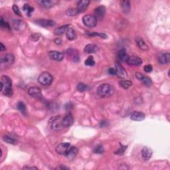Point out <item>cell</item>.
<instances>
[{"label": "cell", "instance_id": "cell-1", "mask_svg": "<svg viewBox=\"0 0 170 170\" xmlns=\"http://www.w3.org/2000/svg\"><path fill=\"white\" fill-rule=\"evenodd\" d=\"M1 90L3 95L10 97L13 95L12 82L7 76H3L1 78Z\"/></svg>", "mask_w": 170, "mask_h": 170}, {"label": "cell", "instance_id": "cell-2", "mask_svg": "<svg viewBox=\"0 0 170 170\" xmlns=\"http://www.w3.org/2000/svg\"><path fill=\"white\" fill-rule=\"evenodd\" d=\"M114 92V87L109 84H103L100 85L97 88V94L101 97H110L112 95H113Z\"/></svg>", "mask_w": 170, "mask_h": 170}, {"label": "cell", "instance_id": "cell-3", "mask_svg": "<svg viewBox=\"0 0 170 170\" xmlns=\"http://www.w3.org/2000/svg\"><path fill=\"white\" fill-rule=\"evenodd\" d=\"M62 119L61 116H57L51 118L49 121L50 127L51 130L55 131H59L63 129L64 126L62 122Z\"/></svg>", "mask_w": 170, "mask_h": 170}, {"label": "cell", "instance_id": "cell-4", "mask_svg": "<svg viewBox=\"0 0 170 170\" xmlns=\"http://www.w3.org/2000/svg\"><path fill=\"white\" fill-rule=\"evenodd\" d=\"M53 81V76L48 72H43L38 77V82L43 86H49Z\"/></svg>", "mask_w": 170, "mask_h": 170}, {"label": "cell", "instance_id": "cell-5", "mask_svg": "<svg viewBox=\"0 0 170 170\" xmlns=\"http://www.w3.org/2000/svg\"><path fill=\"white\" fill-rule=\"evenodd\" d=\"M82 22L86 27L88 28H93L96 26L97 19L92 15H86L82 18Z\"/></svg>", "mask_w": 170, "mask_h": 170}, {"label": "cell", "instance_id": "cell-6", "mask_svg": "<svg viewBox=\"0 0 170 170\" xmlns=\"http://www.w3.org/2000/svg\"><path fill=\"white\" fill-rule=\"evenodd\" d=\"M14 61L15 57L12 54L8 53V54L5 55L1 59V67H9L14 63Z\"/></svg>", "mask_w": 170, "mask_h": 170}, {"label": "cell", "instance_id": "cell-7", "mask_svg": "<svg viewBox=\"0 0 170 170\" xmlns=\"http://www.w3.org/2000/svg\"><path fill=\"white\" fill-rule=\"evenodd\" d=\"M67 55L69 59L74 63H77L80 61V55L77 50L72 48L69 49L67 51Z\"/></svg>", "mask_w": 170, "mask_h": 170}, {"label": "cell", "instance_id": "cell-8", "mask_svg": "<svg viewBox=\"0 0 170 170\" xmlns=\"http://www.w3.org/2000/svg\"><path fill=\"white\" fill-rule=\"evenodd\" d=\"M71 144L68 142H63V143H61L57 146L56 152L58 154L60 155H65L66 153L67 152V151L69 150V148H71Z\"/></svg>", "mask_w": 170, "mask_h": 170}, {"label": "cell", "instance_id": "cell-9", "mask_svg": "<svg viewBox=\"0 0 170 170\" xmlns=\"http://www.w3.org/2000/svg\"><path fill=\"white\" fill-rule=\"evenodd\" d=\"M28 93L31 96L35 98L40 99L42 98L41 90L39 88V87H36V86L31 87V88H29Z\"/></svg>", "mask_w": 170, "mask_h": 170}, {"label": "cell", "instance_id": "cell-10", "mask_svg": "<svg viewBox=\"0 0 170 170\" xmlns=\"http://www.w3.org/2000/svg\"><path fill=\"white\" fill-rule=\"evenodd\" d=\"M116 75L118 76L120 78H126L127 77V73L124 68L120 65V63H117L116 64Z\"/></svg>", "mask_w": 170, "mask_h": 170}, {"label": "cell", "instance_id": "cell-11", "mask_svg": "<svg viewBox=\"0 0 170 170\" xmlns=\"http://www.w3.org/2000/svg\"><path fill=\"white\" fill-rule=\"evenodd\" d=\"M49 57L51 60L61 61L64 58V54L63 53L57 51H52L49 53Z\"/></svg>", "mask_w": 170, "mask_h": 170}, {"label": "cell", "instance_id": "cell-12", "mask_svg": "<svg viewBox=\"0 0 170 170\" xmlns=\"http://www.w3.org/2000/svg\"><path fill=\"white\" fill-rule=\"evenodd\" d=\"M158 59L161 65H167L170 61V55L169 53H161L158 55Z\"/></svg>", "mask_w": 170, "mask_h": 170}, {"label": "cell", "instance_id": "cell-13", "mask_svg": "<svg viewBox=\"0 0 170 170\" xmlns=\"http://www.w3.org/2000/svg\"><path fill=\"white\" fill-rule=\"evenodd\" d=\"M126 63L128 65L130 66H140L142 65V60L140 57L136 56H130L128 57Z\"/></svg>", "mask_w": 170, "mask_h": 170}, {"label": "cell", "instance_id": "cell-14", "mask_svg": "<svg viewBox=\"0 0 170 170\" xmlns=\"http://www.w3.org/2000/svg\"><path fill=\"white\" fill-rule=\"evenodd\" d=\"M35 23L42 27H51L56 25L54 21L49 20H39L36 21Z\"/></svg>", "mask_w": 170, "mask_h": 170}, {"label": "cell", "instance_id": "cell-15", "mask_svg": "<svg viewBox=\"0 0 170 170\" xmlns=\"http://www.w3.org/2000/svg\"><path fill=\"white\" fill-rule=\"evenodd\" d=\"M63 124L65 128L70 127L73 124L74 118L73 115L71 113L67 114L64 118L62 119Z\"/></svg>", "mask_w": 170, "mask_h": 170}, {"label": "cell", "instance_id": "cell-16", "mask_svg": "<svg viewBox=\"0 0 170 170\" xmlns=\"http://www.w3.org/2000/svg\"><path fill=\"white\" fill-rule=\"evenodd\" d=\"M95 17L99 20H102L104 18L106 13V8L105 6H99L94 9Z\"/></svg>", "mask_w": 170, "mask_h": 170}, {"label": "cell", "instance_id": "cell-17", "mask_svg": "<svg viewBox=\"0 0 170 170\" xmlns=\"http://www.w3.org/2000/svg\"><path fill=\"white\" fill-rule=\"evenodd\" d=\"M78 150L77 148L75 147V146H71V147L69 148V150L67 151V152L66 153L65 156L68 159L71 160V159H73L76 156V155L78 154Z\"/></svg>", "mask_w": 170, "mask_h": 170}, {"label": "cell", "instance_id": "cell-18", "mask_svg": "<svg viewBox=\"0 0 170 170\" xmlns=\"http://www.w3.org/2000/svg\"><path fill=\"white\" fill-rule=\"evenodd\" d=\"M99 48L96 45L94 44H88L85 46L84 49V52L87 54H92V53H96L98 51Z\"/></svg>", "mask_w": 170, "mask_h": 170}, {"label": "cell", "instance_id": "cell-19", "mask_svg": "<svg viewBox=\"0 0 170 170\" xmlns=\"http://www.w3.org/2000/svg\"><path fill=\"white\" fill-rule=\"evenodd\" d=\"M142 158H143L144 160H148L151 158V157L152 156V150H151L150 148H149L148 147H144L142 148Z\"/></svg>", "mask_w": 170, "mask_h": 170}, {"label": "cell", "instance_id": "cell-20", "mask_svg": "<svg viewBox=\"0 0 170 170\" xmlns=\"http://www.w3.org/2000/svg\"><path fill=\"white\" fill-rule=\"evenodd\" d=\"M145 118V114L143 112L134 111L131 114L130 119L134 121H142Z\"/></svg>", "mask_w": 170, "mask_h": 170}, {"label": "cell", "instance_id": "cell-21", "mask_svg": "<svg viewBox=\"0 0 170 170\" xmlns=\"http://www.w3.org/2000/svg\"><path fill=\"white\" fill-rule=\"evenodd\" d=\"M13 27L17 30L22 31L25 29L26 27V24L23 22V21L21 20H14L12 23Z\"/></svg>", "mask_w": 170, "mask_h": 170}, {"label": "cell", "instance_id": "cell-22", "mask_svg": "<svg viewBox=\"0 0 170 170\" xmlns=\"http://www.w3.org/2000/svg\"><path fill=\"white\" fill-rule=\"evenodd\" d=\"M90 3V1H87V0H83V1H80L78 3L77 8L78 12H83L86 9V8L88 7V6Z\"/></svg>", "mask_w": 170, "mask_h": 170}, {"label": "cell", "instance_id": "cell-23", "mask_svg": "<svg viewBox=\"0 0 170 170\" xmlns=\"http://www.w3.org/2000/svg\"><path fill=\"white\" fill-rule=\"evenodd\" d=\"M66 35H67V39L70 41H73V40L76 39V34L75 31L73 28L69 27L66 31Z\"/></svg>", "mask_w": 170, "mask_h": 170}, {"label": "cell", "instance_id": "cell-24", "mask_svg": "<svg viewBox=\"0 0 170 170\" xmlns=\"http://www.w3.org/2000/svg\"><path fill=\"white\" fill-rule=\"evenodd\" d=\"M69 25H62V26L58 27L55 30V35L59 36L63 35L64 33H66V31H67V29L69 28Z\"/></svg>", "mask_w": 170, "mask_h": 170}, {"label": "cell", "instance_id": "cell-25", "mask_svg": "<svg viewBox=\"0 0 170 170\" xmlns=\"http://www.w3.org/2000/svg\"><path fill=\"white\" fill-rule=\"evenodd\" d=\"M121 8L123 11V12L125 13H128L131 9V6L130 1H122L120 2Z\"/></svg>", "mask_w": 170, "mask_h": 170}, {"label": "cell", "instance_id": "cell-26", "mask_svg": "<svg viewBox=\"0 0 170 170\" xmlns=\"http://www.w3.org/2000/svg\"><path fill=\"white\" fill-rule=\"evenodd\" d=\"M128 55L127 54L126 51L124 49L118 52V58L120 61H122V62H126V61L128 59Z\"/></svg>", "mask_w": 170, "mask_h": 170}, {"label": "cell", "instance_id": "cell-27", "mask_svg": "<svg viewBox=\"0 0 170 170\" xmlns=\"http://www.w3.org/2000/svg\"><path fill=\"white\" fill-rule=\"evenodd\" d=\"M136 41L137 45L138 46L140 49L142 50H147L148 49V47L147 45L146 44V42H144V41L142 39H141L140 37H137L136 39Z\"/></svg>", "mask_w": 170, "mask_h": 170}, {"label": "cell", "instance_id": "cell-28", "mask_svg": "<svg viewBox=\"0 0 170 170\" xmlns=\"http://www.w3.org/2000/svg\"><path fill=\"white\" fill-rule=\"evenodd\" d=\"M40 5H42V7L46 8H50L54 5V1H51V0H41L38 1Z\"/></svg>", "mask_w": 170, "mask_h": 170}, {"label": "cell", "instance_id": "cell-29", "mask_svg": "<svg viewBox=\"0 0 170 170\" xmlns=\"http://www.w3.org/2000/svg\"><path fill=\"white\" fill-rule=\"evenodd\" d=\"M17 108L19 111H20L21 114H23V115L26 116L27 115V108L26 106L23 102H19L17 105Z\"/></svg>", "mask_w": 170, "mask_h": 170}, {"label": "cell", "instance_id": "cell-30", "mask_svg": "<svg viewBox=\"0 0 170 170\" xmlns=\"http://www.w3.org/2000/svg\"><path fill=\"white\" fill-rule=\"evenodd\" d=\"M132 82L128 80H121L119 81V85L124 89H128L131 86Z\"/></svg>", "mask_w": 170, "mask_h": 170}, {"label": "cell", "instance_id": "cell-31", "mask_svg": "<svg viewBox=\"0 0 170 170\" xmlns=\"http://www.w3.org/2000/svg\"><path fill=\"white\" fill-rule=\"evenodd\" d=\"M23 9L24 11L26 12V14L28 16V17H30L31 13H33V11H34V8L31 7L29 4L25 3L23 7Z\"/></svg>", "mask_w": 170, "mask_h": 170}, {"label": "cell", "instance_id": "cell-32", "mask_svg": "<svg viewBox=\"0 0 170 170\" xmlns=\"http://www.w3.org/2000/svg\"><path fill=\"white\" fill-rule=\"evenodd\" d=\"M142 83H143L144 85H145L146 86H150L152 84V80L151 79V78L148 77V76H144L143 78L141 80Z\"/></svg>", "mask_w": 170, "mask_h": 170}, {"label": "cell", "instance_id": "cell-33", "mask_svg": "<svg viewBox=\"0 0 170 170\" xmlns=\"http://www.w3.org/2000/svg\"><path fill=\"white\" fill-rule=\"evenodd\" d=\"M67 15L70 17H74L77 15L78 13V9L76 8H69V9L67 10Z\"/></svg>", "mask_w": 170, "mask_h": 170}, {"label": "cell", "instance_id": "cell-34", "mask_svg": "<svg viewBox=\"0 0 170 170\" xmlns=\"http://www.w3.org/2000/svg\"><path fill=\"white\" fill-rule=\"evenodd\" d=\"M76 88H77V90L79 91V92H85L86 90H87V89H88V86L84 83L80 82V83L78 84Z\"/></svg>", "mask_w": 170, "mask_h": 170}, {"label": "cell", "instance_id": "cell-35", "mask_svg": "<svg viewBox=\"0 0 170 170\" xmlns=\"http://www.w3.org/2000/svg\"><path fill=\"white\" fill-rule=\"evenodd\" d=\"M84 64H85V65L89 66V67H92V66H94V64H95V62H94V59H93V57L92 56L88 57V59L85 61Z\"/></svg>", "mask_w": 170, "mask_h": 170}, {"label": "cell", "instance_id": "cell-36", "mask_svg": "<svg viewBox=\"0 0 170 170\" xmlns=\"http://www.w3.org/2000/svg\"><path fill=\"white\" fill-rule=\"evenodd\" d=\"M127 148H128L127 146L122 145V144H120V148L116 151V152H115V154H116V155L117 154H118V155H123V154H124V153L125 152V151L126 150Z\"/></svg>", "mask_w": 170, "mask_h": 170}, {"label": "cell", "instance_id": "cell-37", "mask_svg": "<svg viewBox=\"0 0 170 170\" xmlns=\"http://www.w3.org/2000/svg\"><path fill=\"white\" fill-rule=\"evenodd\" d=\"M104 151H105V149H104L103 146L101 145L96 146L94 149V152L96 153V154H103Z\"/></svg>", "mask_w": 170, "mask_h": 170}, {"label": "cell", "instance_id": "cell-38", "mask_svg": "<svg viewBox=\"0 0 170 170\" xmlns=\"http://www.w3.org/2000/svg\"><path fill=\"white\" fill-rule=\"evenodd\" d=\"M3 140L5 142H7V143L11 144H14L15 142H16V141H15V140L13 139V138H12L11 137H10L7 135L4 136L3 137Z\"/></svg>", "mask_w": 170, "mask_h": 170}, {"label": "cell", "instance_id": "cell-39", "mask_svg": "<svg viewBox=\"0 0 170 170\" xmlns=\"http://www.w3.org/2000/svg\"><path fill=\"white\" fill-rule=\"evenodd\" d=\"M89 36L91 37H95V36H98V37L103 38V39H106L107 38V35L105 33H96V32H93V33H90L88 34Z\"/></svg>", "mask_w": 170, "mask_h": 170}, {"label": "cell", "instance_id": "cell-40", "mask_svg": "<svg viewBox=\"0 0 170 170\" xmlns=\"http://www.w3.org/2000/svg\"><path fill=\"white\" fill-rule=\"evenodd\" d=\"M13 10L15 13H16V15H18V16H20V17L22 16V14H21L20 8L18 7V6L17 5H13Z\"/></svg>", "mask_w": 170, "mask_h": 170}, {"label": "cell", "instance_id": "cell-41", "mask_svg": "<svg viewBox=\"0 0 170 170\" xmlns=\"http://www.w3.org/2000/svg\"><path fill=\"white\" fill-rule=\"evenodd\" d=\"M0 25H1V27L2 28H7V29H10V26L7 23H6L5 21H4L3 18H1V21H0Z\"/></svg>", "mask_w": 170, "mask_h": 170}, {"label": "cell", "instance_id": "cell-42", "mask_svg": "<svg viewBox=\"0 0 170 170\" xmlns=\"http://www.w3.org/2000/svg\"><path fill=\"white\" fill-rule=\"evenodd\" d=\"M152 66L151 65H147L144 67V71L146 72V73H150L152 71Z\"/></svg>", "mask_w": 170, "mask_h": 170}, {"label": "cell", "instance_id": "cell-43", "mask_svg": "<svg viewBox=\"0 0 170 170\" xmlns=\"http://www.w3.org/2000/svg\"><path fill=\"white\" fill-rule=\"evenodd\" d=\"M40 38V35L39 34H33L31 35V39L34 41H37V40H39Z\"/></svg>", "mask_w": 170, "mask_h": 170}, {"label": "cell", "instance_id": "cell-44", "mask_svg": "<svg viewBox=\"0 0 170 170\" xmlns=\"http://www.w3.org/2000/svg\"><path fill=\"white\" fill-rule=\"evenodd\" d=\"M108 72L110 75H116L115 69H114V68H110V69H108Z\"/></svg>", "mask_w": 170, "mask_h": 170}, {"label": "cell", "instance_id": "cell-45", "mask_svg": "<svg viewBox=\"0 0 170 170\" xmlns=\"http://www.w3.org/2000/svg\"><path fill=\"white\" fill-rule=\"evenodd\" d=\"M136 78H138V79L141 80L142 78H143L144 76V74H142L141 73H136Z\"/></svg>", "mask_w": 170, "mask_h": 170}, {"label": "cell", "instance_id": "cell-46", "mask_svg": "<svg viewBox=\"0 0 170 170\" xmlns=\"http://www.w3.org/2000/svg\"><path fill=\"white\" fill-rule=\"evenodd\" d=\"M106 124H107V122H106V121H102V122L100 123V126L101 128H104L106 126Z\"/></svg>", "mask_w": 170, "mask_h": 170}, {"label": "cell", "instance_id": "cell-47", "mask_svg": "<svg viewBox=\"0 0 170 170\" xmlns=\"http://www.w3.org/2000/svg\"><path fill=\"white\" fill-rule=\"evenodd\" d=\"M55 44L57 45H61V42H62V40H61L60 38H57V39L55 40Z\"/></svg>", "mask_w": 170, "mask_h": 170}, {"label": "cell", "instance_id": "cell-48", "mask_svg": "<svg viewBox=\"0 0 170 170\" xmlns=\"http://www.w3.org/2000/svg\"><path fill=\"white\" fill-rule=\"evenodd\" d=\"M23 169H37V167H24L23 168Z\"/></svg>", "mask_w": 170, "mask_h": 170}, {"label": "cell", "instance_id": "cell-49", "mask_svg": "<svg viewBox=\"0 0 170 170\" xmlns=\"http://www.w3.org/2000/svg\"><path fill=\"white\" fill-rule=\"evenodd\" d=\"M5 47H4L3 43H2V42H1V51H3L5 50Z\"/></svg>", "mask_w": 170, "mask_h": 170}, {"label": "cell", "instance_id": "cell-50", "mask_svg": "<svg viewBox=\"0 0 170 170\" xmlns=\"http://www.w3.org/2000/svg\"><path fill=\"white\" fill-rule=\"evenodd\" d=\"M58 169H69V167H58Z\"/></svg>", "mask_w": 170, "mask_h": 170}]
</instances>
